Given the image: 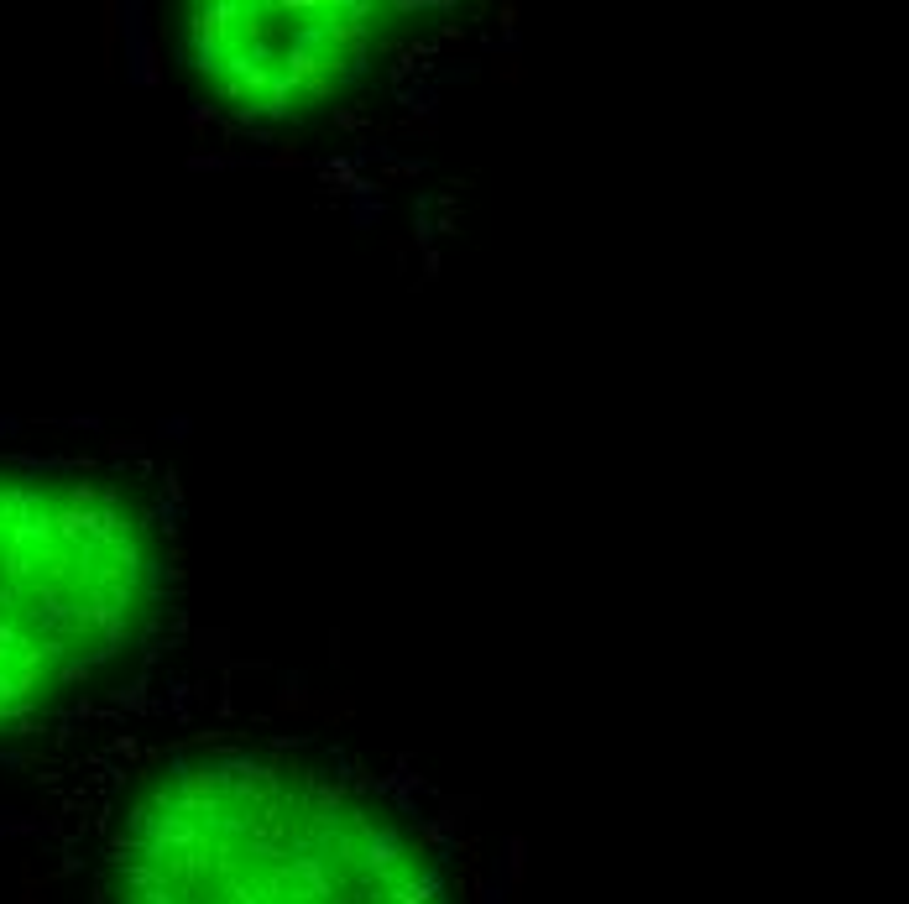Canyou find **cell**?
Returning <instances> with one entry per match:
<instances>
[{"instance_id": "6da1fadb", "label": "cell", "mask_w": 909, "mask_h": 904, "mask_svg": "<svg viewBox=\"0 0 909 904\" xmlns=\"http://www.w3.org/2000/svg\"><path fill=\"white\" fill-rule=\"evenodd\" d=\"M105 904H455L445 837L356 763L220 737L152 758L105 831Z\"/></svg>"}, {"instance_id": "7a4b0ae2", "label": "cell", "mask_w": 909, "mask_h": 904, "mask_svg": "<svg viewBox=\"0 0 909 904\" xmlns=\"http://www.w3.org/2000/svg\"><path fill=\"white\" fill-rule=\"evenodd\" d=\"M168 607L173 544L142 476L0 455V743L136 685Z\"/></svg>"}, {"instance_id": "3957f363", "label": "cell", "mask_w": 909, "mask_h": 904, "mask_svg": "<svg viewBox=\"0 0 909 904\" xmlns=\"http://www.w3.org/2000/svg\"><path fill=\"white\" fill-rule=\"evenodd\" d=\"M429 21L392 0H204L173 16V63L230 126L314 131L377 95Z\"/></svg>"}]
</instances>
